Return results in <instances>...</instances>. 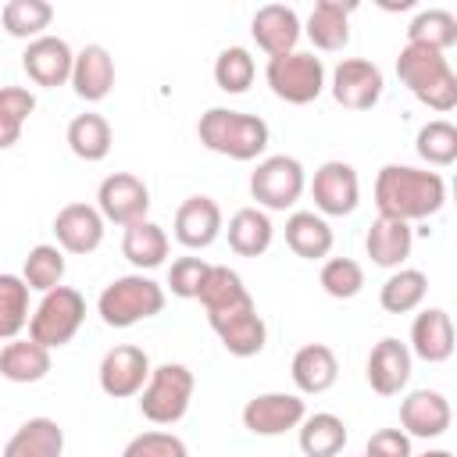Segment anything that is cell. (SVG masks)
Masks as SVG:
<instances>
[{
    "label": "cell",
    "instance_id": "1",
    "mask_svg": "<svg viewBox=\"0 0 457 457\" xmlns=\"http://www.w3.org/2000/svg\"><path fill=\"white\" fill-rule=\"evenodd\" d=\"M446 204V182L439 171L411 168V164H386L375 179V207L378 218L396 221H425Z\"/></svg>",
    "mask_w": 457,
    "mask_h": 457
},
{
    "label": "cell",
    "instance_id": "2",
    "mask_svg": "<svg viewBox=\"0 0 457 457\" xmlns=\"http://www.w3.org/2000/svg\"><path fill=\"white\" fill-rule=\"evenodd\" d=\"M396 75L414 93V100H421L425 107H432L439 114L457 107V75L439 50L407 43L396 57Z\"/></svg>",
    "mask_w": 457,
    "mask_h": 457
},
{
    "label": "cell",
    "instance_id": "3",
    "mask_svg": "<svg viewBox=\"0 0 457 457\" xmlns=\"http://www.w3.org/2000/svg\"><path fill=\"white\" fill-rule=\"evenodd\" d=\"M196 136L207 150L232 157V161H253L268 146V121L257 114L228 111V107H211L200 114Z\"/></svg>",
    "mask_w": 457,
    "mask_h": 457
},
{
    "label": "cell",
    "instance_id": "4",
    "mask_svg": "<svg viewBox=\"0 0 457 457\" xmlns=\"http://www.w3.org/2000/svg\"><path fill=\"white\" fill-rule=\"evenodd\" d=\"M96 311H100L104 325L129 328V325L146 321L164 311V289L146 275H121L100 293Z\"/></svg>",
    "mask_w": 457,
    "mask_h": 457
},
{
    "label": "cell",
    "instance_id": "5",
    "mask_svg": "<svg viewBox=\"0 0 457 457\" xmlns=\"http://www.w3.org/2000/svg\"><path fill=\"white\" fill-rule=\"evenodd\" d=\"M193 371L186 364H157L150 368L146 386L139 389V411L154 425H175L193 400Z\"/></svg>",
    "mask_w": 457,
    "mask_h": 457
},
{
    "label": "cell",
    "instance_id": "6",
    "mask_svg": "<svg viewBox=\"0 0 457 457\" xmlns=\"http://www.w3.org/2000/svg\"><path fill=\"white\" fill-rule=\"evenodd\" d=\"M86 321V300L79 289L71 286H57L50 293H43L39 307L32 311L29 318V339L54 350V346H64L71 343V336L82 328Z\"/></svg>",
    "mask_w": 457,
    "mask_h": 457
},
{
    "label": "cell",
    "instance_id": "7",
    "mask_svg": "<svg viewBox=\"0 0 457 457\" xmlns=\"http://www.w3.org/2000/svg\"><path fill=\"white\" fill-rule=\"evenodd\" d=\"M264 79H268V86L278 100L311 104L325 89V64H321V57H314L307 50H293V54H282V57H268Z\"/></svg>",
    "mask_w": 457,
    "mask_h": 457
},
{
    "label": "cell",
    "instance_id": "8",
    "mask_svg": "<svg viewBox=\"0 0 457 457\" xmlns=\"http://www.w3.org/2000/svg\"><path fill=\"white\" fill-rule=\"evenodd\" d=\"M207 321H211V328L218 332L221 346L232 357H253V353L264 350L268 328H264V318L257 314L253 296H243V300H236L228 307L207 311Z\"/></svg>",
    "mask_w": 457,
    "mask_h": 457
},
{
    "label": "cell",
    "instance_id": "9",
    "mask_svg": "<svg viewBox=\"0 0 457 457\" xmlns=\"http://www.w3.org/2000/svg\"><path fill=\"white\" fill-rule=\"evenodd\" d=\"M307 179H303V164L289 154H275V157H264L253 175H250V193L261 207L268 211H286L300 200Z\"/></svg>",
    "mask_w": 457,
    "mask_h": 457
},
{
    "label": "cell",
    "instance_id": "10",
    "mask_svg": "<svg viewBox=\"0 0 457 457\" xmlns=\"http://www.w3.org/2000/svg\"><path fill=\"white\" fill-rule=\"evenodd\" d=\"M96 211L104 221H114L121 228L136 225V221H146V211H150V189L143 179L129 175V171H114L100 182L96 189Z\"/></svg>",
    "mask_w": 457,
    "mask_h": 457
},
{
    "label": "cell",
    "instance_id": "11",
    "mask_svg": "<svg viewBox=\"0 0 457 457\" xmlns=\"http://www.w3.org/2000/svg\"><path fill=\"white\" fill-rule=\"evenodd\" d=\"M382 71L364 57H346L332 71V96L350 111H371L382 100Z\"/></svg>",
    "mask_w": 457,
    "mask_h": 457
},
{
    "label": "cell",
    "instance_id": "12",
    "mask_svg": "<svg viewBox=\"0 0 457 457\" xmlns=\"http://www.w3.org/2000/svg\"><path fill=\"white\" fill-rule=\"evenodd\" d=\"M146 378H150V357H146V350H139L132 343L107 350L100 361V389L114 400L136 396L146 386Z\"/></svg>",
    "mask_w": 457,
    "mask_h": 457
},
{
    "label": "cell",
    "instance_id": "13",
    "mask_svg": "<svg viewBox=\"0 0 457 457\" xmlns=\"http://www.w3.org/2000/svg\"><path fill=\"white\" fill-rule=\"evenodd\" d=\"M311 196H314V207H318L321 214H332V218L350 214V211L357 207V200H361L357 171H353L346 161H325V164L314 171Z\"/></svg>",
    "mask_w": 457,
    "mask_h": 457
},
{
    "label": "cell",
    "instance_id": "14",
    "mask_svg": "<svg viewBox=\"0 0 457 457\" xmlns=\"http://www.w3.org/2000/svg\"><path fill=\"white\" fill-rule=\"evenodd\" d=\"M307 418V407L296 393H261L243 407V425L253 436H282Z\"/></svg>",
    "mask_w": 457,
    "mask_h": 457
},
{
    "label": "cell",
    "instance_id": "15",
    "mask_svg": "<svg viewBox=\"0 0 457 457\" xmlns=\"http://www.w3.org/2000/svg\"><path fill=\"white\" fill-rule=\"evenodd\" d=\"M71 64H75L71 46H68L61 36H46V32H43L39 39H32V43L25 46V54H21L25 75H29L36 86H46V89L64 86V82L71 79Z\"/></svg>",
    "mask_w": 457,
    "mask_h": 457
},
{
    "label": "cell",
    "instance_id": "16",
    "mask_svg": "<svg viewBox=\"0 0 457 457\" xmlns=\"http://www.w3.org/2000/svg\"><path fill=\"white\" fill-rule=\"evenodd\" d=\"M250 36L253 43L268 54V57H282V54H293L303 29H300V18L293 7L286 4H264L257 7L253 21H250Z\"/></svg>",
    "mask_w": 457,
    "mask_h": 457
},
{
    "label": "cell",
    "instance_id": "17",
    "mask_svg": "<svg viewBox=\"0 0 457 457\" xmlns=\"http://www.w3.org/2000/svg\"><path fill=\"white\" fill-rule=\"evenodd\" d=\"M453 421L450 400L436 389H414L403 403H400V425L407 436L418 439H439Z\"/></svg>",
    "mask_w": 457,
    "mask_h": 457
},
{
    "label": "cell",
    "instance_id": "18",
    "mask_svg": "<svg viewBox=\"0 0 457 457\" xmlns=\"http://www.w3.org/2000/svg\"><path fill=\"white\" fill-rule=\"evenodd\" d=\"M411 378V350L396 336H386L368 353V386L378 396H396Z\"/></svg>",
    "mask_w": 457,
    "mask_h": 457
},
{
    "label": "cell",
    "instance_id": "19",
    "mask_svg": "<svg viewBox=\"0 0 457 457\" xmlns=\"http://www.w3.org/2000/svg\"><path fill=\"white\" fill-rule=\"evenodd\" d=\"M54 236L68 253H93L104 243V218L89 204H68L54 218Z\"/></svg>",
    "mask_w": 457,
    "mask_h": 457
},
{
    "label": "cell",
    "instance_id": "20",
    "mask_svg": "<svg viewBox=\"0 0 457 457\" xmlns=\"http://www.w3.org/2000/svg\"><path fill=\"white\" fill-rule=\"evenodd\" d=\"M221 232V207L211 196H186L175 211V239L189 250H204Z\"/></svg>",
    "mask_w": 457,
    "mask_h": 457
},
{
    "label": "cell",
    "instance_id": "21",
    "mask_svg": "<svg viewBox=\"0 0 457 457\" xmlns=\"http://www.w3.org/2000/svg\"><path fill=\"white\" fill-rule=\"evenodd\" d=\"M71 86L82 100L96 104L111 93L114 86V57L107 54V46L100 43H89L75 54V64H71Z\"/></svg>",
    "mask_w": 457,
    "mask_h": 457
},
{
    "label": "cell",
    "instance_id": "22",
    "mask_svg": "<svg viewBox=\"0 0 457 457\" xmlns=\"http://www.w3.org/2000/svg\"><path fill=\"white\" fill-rule=\"evenodd\" d=\"M411 353L428 361V364H439L453 353V325H450V314L443 307H428L414 318L411 325Z\"/></svg>",
    "mask_w": 457,
    "mask_h": 457
},
{
    "label": "cell",
    "instance_id": "23",
    "mask_svg": "<svg viewBox=\"0 0 457 457\" xmlns=\"http://www.w3.org/2000/svg\"><path fill=\"white\" fill-rule=\"evenodd\" d=\"M289 375H293V382H296L300 393H314V396H318V393H325V389L336 386V378H339V361H336V353H332L325 343H307V346H300V350L293 353Z\"/></svg>",
    "mask_w": 457,
    "mask_h": 457
},
{
    "label": "cell",
    "instance_id": "24",
    "mask_svg": "<svg viewBox=\"0 0 457 457\" xmlns=\"http://www.w3.org/2000/svg\"><path fill=\"white\" fill-rule=\"evenodd\" d=\"M411 246H414V232L407 221H396V218H375L364 236V250L378 268H400Z\"/></svg>",
    "mask_w": 457,
    "mask_h": 457
},
{
    "label": "cell",
    "instance_id": "25",
    "mask_svg": "<svg viewBox=\"0 0 457 457\" xmlns=\"http://www.w3.org/2000/svg\"><path fill=\"white\" fill-rule=\"evenodd\" d=\"M357 4L343 0H318L307 14V36L318 50H343L350 43V14Z\"/></svg>",
    "mask_w": 457,
    "mask_h": 457
},
{
    "label": "cell",
    "instance_id": "26",
    "mask_svg": "<svg viewBox=\"0 0 457 457\" xmlns=\"http://www.w3.org/2000/svg\"><path fill=\"white\" fill-rule=\"evenodd\" d=\"M64 428L54 418H29L4 446V457H61Z\"/></svg>",
    "mask_w": 457,
    "mask_h": 457
},
{
    "label": "cell",
    "instance_id": "27",
    "mask_svg": "<svg viewBox=\"0 0 457 457\" xmlns=\"http://www.w3.org/2000/svg\"><path fill=\"white\" fill-rule=\"evenodd\" d=\"M286 243L303 261H321L332 250V228L314 211H296L286 218Z\"/></svg>",
    "mask_w": 457,
    "mask_h": 457
},
{
    "label": "cell",
    "instance_id": "28",
    "mask_svg": "<svg viewBox=\"0 0 457 457\" xmlns=\"http://www.w3.org/2000/svg\"><path fill=\"white\" fill-rule=\"evenodd\" d=\"M271 236H275V225L257 207H239L228 218V246L239 257H261L271 246Z\"/></svg>",
    "mask_w": 457,
    "mask_h": 457
},
{
    "label": "cell",
    "instance_id": "29",
    "mask_svg": "<svg viewBox=\"0 0 457 457\" xmlns=\"http://www.w3.org/2000/svg\"><path fill=\"white\" fill-rule=\"evenodd\" d=\"M50 371V350L32 339H11L0 350V375L7 382H39Z\"/></svg>",
    "mask_w": 457,
    "mask_h": 457
},
{
    "label": "cell",
    "instance_id": "30",
    "mask_svg": "<svg viewBox=\"0 0 457 457\" xmlns=\"http://www.w3.org/2000/svg\"><path fill=\"white\" fill-rule=\"evenodd\" d=\"M346 446V425L343 418L321 411L300 421V450L303 457H336Z\"/></svg>",
    "mask_w": 457,
    "mask_h": 457
},
{
    "label": "cell",
    "instance_id": "31",
    "mask_svg": "<svg viewBox=\"0 0 457 457\" xmlns=\"http://www.w3.org/2000/svg\"><path fill=\"white\" fill-rule=\"evenodd\" d=\"M121 253L136 268H157L168 257V236L157 221H136L121 236Z\"/></svg>",
    "mask_w": 457,
    "mask_h": 457
},
{
    "label": "cell",
    "instance_id": "32",
    "mask_svg": "<svg viewBox=\"0 0 457 457\" xmlns=\"http://www.w3.org/2000/svg\"><path fill=\"white\" fill-rule=\"evenodd\" d=\"M68 146L79 161H104L111 154V125L104 114H79L68 121Z\"/></svg>",
    "mask_w": 457,
    "mask_h": 457
},
{
    "label": "cell",
    "instance_id": "33",
    "mask_svg": "<svg viewBox=\"0 0 457 457\" xmlns=\"http://www.w3.org/2000/svg\"><path fill=\"white\" fill-rule=\"evenodd\" d=\"M0 21L7 29V36L14 39H39L43 29H50L54 21V7L46 0H7L0 11Z\"/></svg>",
    "mask_w": 457,
    "mask_h": 457
},
{
    "label": "cell",
    "instance_id": "34",
    "mask_svg": "<svg viewBox=\"0 0 457 457\" xmlns=\"http://www.w3.org/2000/svg\"><path fill=\"white\" fill-rule=\"evenodd\" d=\"M407 43L411 46H428V50H439L446 54L453 43H457V18L443 7H428L421 11L411 25H407Z\"/></svg>",
    "mask_w": 457,
    "mask_h": 457
},
{
    "label": "cell",
    "instance_id": "35",
    "mask_svg": "<svg viewBox=\"0 0 457 457\" xmlns=\"http://www.w3.org/2000/svg\"><path fill=\"white\" fill-rule=\"evenodd\" d=\"M425 293H428L425 271H418V268H400V271H393V275L386 278V286H382V293H378V303H382V311H389V314H407V311L421 307Z\"/></svg>",
    "mask_w": 457,
    "mask_h": 457
},
{
    "label": "cell",
    "instance_id": "36",
    "mask_svg": "<svg viewBox=\"0 0 457 457\" xmlns=\"http://www.w3.org/2000/svg\"><path fill=\"white\" fill-rule=\"evenodd\" d=\"M29 325V286L21 275L0 271V339H14Z\"/></svg>",
    "mask_w": 457,
    "mask_h": 457
},
{
    "label": "cell",
    "instance_id": "37",
    "mask_svg": "<svg viewBox=\"0 0 457 457\" xmlns=\"http://www.w3.org/2000/svg\"><path fill=\"white\" fill-rule=\"evenodd\" d=\"M21 278H25V286H29V289H39V293L57 289V286H61V278H64V253H61L57 246H50V243L32 246V250H29V257H25Z\"/></svg>",
    "mask_w": 457,
    "mask_h": 457
},
{
    "label": "cell",
    "instance_id": "38",
    "mask_svg": "<svg viewBox=\"0 0 457 457\" xmlns=\"http://www.w3.org/2000/svg\"><path fill=\"white\" fill-rule=\"evenodd\" d=\"M36 111V96L21 86H0V150L21 139L25 118Z\"/></svg>",
    "mask_w": 457,
    "mask_h": 457
},
{
    "label": "cell",
    "instance_id": "39",
    "mask_svg": "<svg viewBox=\"0 0 457 457\" xmlns=\"http://www.w3.org/2000/svg\"><path fill=\"white\" fill-rule=\"evenodd\" d=\"M257 64L246 46H225L214 61V82L221 93H246L253 86Z\"/></svg>",
    "mask_w": 457,
    "mask_h": 457
},
{
    "label": "cell",
    "instance_id": "40",
    "mask_svg": "<svg viewBox=\"0 0 457 457\" xmlns=\"http://www.w3.org/2000/svg\"><path fill=\"white\" fill-rule=\"evenodd\" d=\"M414 146H418V157L421 161H428L436 168H446V164L457 161V129L450 121L436 118V121H428V125L418 129V143Z\"/></svg>",
    "mask_w": 457,
    "mask_h": 457
},
{
    "label": "cell",
    "instance_id": "41",
    "mask_svg": "<svg viewBox=\"0 0 457 457\" xmlns=\"http://www.w3.org/2000/svg\"><path fill=\"white\" fill-rule=\"evenodd\" d=\"M243 296H250L246 286H243V278L232 268H225V264H211V271H207V278H204V286L196 293V300L204 303V311L228 307V303H236Z\"/></svg>",
    "mask_w": 457,
    "mask_h": 457
},
{
    "label": "cell",
    "instance_id": "42",
    "mask_svg": "<svg viewBox=\"0 0 457 457\" xmlns=\"http://www.w3.org/2000/svg\"><path fill=\"white\" fill-rule=\"evenodd\" d=\"M321 289H325L328 296H336V300L357 296V293L364 289V271H361V264L350 261V257H332V261H325V264H321Z\"/></svg>",
    "mask_w": 457,
    "mask_h": 457
},
{
    "label": "cell",
    "instance_id": "43",
    "mask_svg": "<svg viewBox=\"0 0 457 457\" xmlns=\"http://www.w3.org/2000/svg\"><path fill=\"white\" fill-rule=\"evenodd\" d=\"M121 457H189V450L171 432H139L136 439H129Z\"/></svg>",
    "mask_w": 457,
    "mask_h": 457
},
{
    "label": "cell",
    "instance_id": "44",
    "mask_svg": "<svg viewBox=\"0 0 457 457\" xmlns=\"http://www.w3.org/2000/svg\"><path fill=\"white\" fill-rule=\"evenodd\" d=\"M207 271H211V264H207L204 257H179V261L171 264V271H168V286H171L175 296L196 300V293H200Z\"/></svg>",
    "mask_w": 457,
    "mask_h": 457
},
{
    "label": "cell",
    "instance_id": "45",
    "mask_svg": "<svg viewBox=\"0 0 457 457\" xmlns=\"http://www.w3.org/2000/svg\"><path fill=\"white\" fill-rule=\"evenodd\" d=\"M364 457H414L411 453V436L403 428H378L368 439Z\"/></svg>",
    "mask_w": 457,
    "mask_h": 457
},
{
    "label": "cell",
    "instance_id": "46",
    "mask_svg": "<svg viewBox=\"0 0 457 457\" xmlns=\"http://www.w3.org/2000/svg\"><path fill=\"white\" fill-rule=\"evenodd\" d=\"M421 457H453V453H446V450H428V453H421Z\"/></svg>",
    "mask_w": 457,
    "mask_h": 457
}]
</instances>
